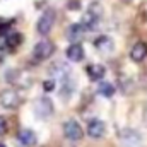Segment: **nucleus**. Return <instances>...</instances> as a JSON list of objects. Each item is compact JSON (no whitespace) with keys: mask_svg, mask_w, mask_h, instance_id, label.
<instances>
[{"mask_svg":"<svg viewBox=\"0 0 147 147\" xmlns=\"http://www.w3.org/2000/svg\"><path fill=\"white\" fill-rule=\"evenodd\" d=\"M43 87H45V91H53L55 89V80H46L43 84Z\"/></svg>","mask_w":147,"mask_h":147,"instance_id":"5701e85b","label":"nucleus"},{"mask_svg":"<svg viewBox=\"0 0 147 147\" xmlns=\"http://www.w3.org/2000/svg\"><path fill=\"white\" fill-rule=\"evenodd\" d=\"M94 48L101 53H110V51H113L115 45H113V39L110 36H99L94 39Z\"/></svg>","mask_w":147,"mask_h":147,"instance_id":"f8f14e48","label":"nucleus"},{"mask_svg":"<svg viewBox=\"0 0 147 147\" xmlns=\"http://www.w3.org/2000/svg\"><path fill=\"white\" fill-rule=\"evenodd\" d=\"M34 115L41 120H46L53 115V103L48 98H39L34 103Z\"/></svg>","mask_w":147,"mask_h":147,"instance_id":"39448f33","label":"nucleus"},{"mask_svg":"<svg viewBox=\"0 0 147 147\" xmlns=\"http://www.w3.org/2000/svg\"><path fill=\"white\" fill-rule=\"evenodd\" d=\"M121 2H125V3H130V2H132V0H121Z\"/></svg>","mask_w":147,"mask_h":147,"instance_id":"393cba45","label":"nucleus"},{"mask_svg":"<svg viewBox=\"0 0 147 147\" xmlns=\"http://www.w3.org/2000/svg\"><path fill=\"white\" fill-rule=\"evenodd\" d=\"M82 33H84V28L80 26V24H72L70 28H69V38L72 39V41H77L79 38L82 36Z\"/></svg>","mask_w":147,"mask_h":147,"instance_id":"a211bd4d","label":"nucleus"},{"mask_svg":"<svg viewBox=\"0 0 147 147\" xmlns=\"http://www.w3.org/2000/svg\"><path fill=\"white\" fill-rule=\"evenodd\" d=\"M130 58L134 62H142L147 58V43L144 41H139L134 45V48L130 50Z\"/></svg>","mask_w":147,"mask_h":147,"instance_id":"1a4fd4ad","label":"nucleus"},{"mask_svg":"<svg viewBox=\"0 0 147 147\" xmlns=\"http://www.w3.org/2000/svg\"><path fill=\"white\" fill-rule=\"evenodd\" d=\"M7 132V120L3 116H0V135H3Z\"/></svg>","mask_w":147,"mask_h":147,"instance_id":"4be33fe9","label":"nucleus"},{"mask_svg":"<svg viewBox=\"0 0 147 147\" xmlns=\"http://www.w3.org/2000/svg\"><path fill=\"white\" fill-rule=\"evenodd\" d=\"M105 74H106V70H105V67L103 65H89L87 67V75H89V79L91 80H101L103 77H105Z\"/></svg>","mask_w":147,"mask_h":147,"instance_id":"dca6fc26","label":"nucleus"},{"mask_svg":"<svg viewBox=\"0 0 147 147\" xmlns=\"http://www.w3.org/2000/svg\"><path fill=\"white\" fill-rule=\"evenodd\" d=\"M53 53H55V45L51 41H48V39L39 41L36 46H34V50H33V57L36 58L38 62H43V60L50 58Z\"/></svg>","mask_w":147,"mask_h":147,"instance_id":"7ed1b4c3","label":"nucleus"},{"mask_svg":"<svg viewBox=\"0 0 147 147\" xmlns=\"http://www.w3.org/2000/svg\"><path fill=\"white\" fill-rule=\"evenodd\" d=\"M17 139H19V142H21L22 146H26V147H33L38 142L36 134H34L31 128H24V130H21L19 135H17Z\"/></svg>","mask_w":147,"mask_h":147,"instance_id":"9b49d317","label":"nucleus"},{"mask_svg":"<svg viewBox=\"0 0 147 147\" xmlns=\"http://www.w3.org/2000/svg\"><path fill=\"white\" fill-rule=\"evenodd\" d=\"M9 34H10V22L0 21V36H9Z\"/></svg>","mask_w":147,"mask_h":147,"instance_id":"412c9836","label":"nucleus"},{"mask_svg":"<svg viewBox=\"0 0 147 147\" xmlns=\"http://www.w3.org/2000/svg\"><path fill=\"white\" fill-rule=\"evenodd\" d=\"M63 135H65L69 140L77 142V140L82 139L84 132H82V127H80L75 120H67V121L63 123Z\"/></svg>","mask_w":147,"mask_h":147,"instance_id":"423d86ee","label":"nucleus"},{"mask_svg":"<svg viewBox=\"0 0 147 147\" xmlns=\"http://www.w3.org/2000/svg\"><path fill=\"white\" fill-rule=\"evenodd\" d=\"M65 53H67V58H69L70 62H80V60L84 58V48H82L79 43L70 45Z\"/></svg>","mask_w":147,"mask_h":147,"instance_id":"4468645a","label":"nucleus"},{"mask_svg":"<svg viewBox=\"0 0 147 147\" xmlns=\"http://www.w3.org/2000/svg\"><path fill=\"white\" fill-rule=\"evenodd\" d=\"M99 94L105 96V98H111L115 94V86L110 82H101L99 84Z\"/></svg>","mask_w":147,"mask_h":147,"instance_id":"6ab92c4d","label":"nucleus"},{"mask_svg":"<svg viewBox=\"0 0 147 147\" xmlns=\"http://www.w3.org/2000/svg\"><path fill=\"white\" fill-rule=\"evenodd\" d=\"M98 22H99V17L87 10V12L82 16V19H80V22H79V24L84 28V31H92V29H96V28H98Z\"/></svg>","mask_w":147,"mask_h":147,"instance_id":"9d476101","label":"nucleus"},{"mask_svg":"<svg viewBox=\"0 0 147 147\" xmlns=\"http://www.w3.org/2000/svg\"><path fill=\"white\" fill-rule=\"evenodd\" d=\"M0 147H5V146H3V144H0Z\"/></svg>","mask_w":147,"mask_h":147,"instance_id":"a878e982","label":"nucleus"},{"mask_svg":"<svg viewBox=\"0 0 147 147\" xmlns=\"http://www.w3.org/2000/svg\"><path fill=\"white\" fill-rule=\"evenodd\" d=\"M55 19H57V14H55V10L53 9H48V10H45L43 14H41V17H39V21H38V33L41 34V36H46V34H50V31L53 29V26H55Z\"/></svg>","mask_w":147,"mask_h":147,"instance_id":"f03ea898","label":"nucleus"},{"mask_svg":"<svg viewBox=\"0 0 147 147\" xmlns=\"http://www.w3.org/2000/svg\"><path fill=\"white\" fill-rule=\"evenodd\" d=\"M22 43V34H19V33H14V34H9L7 39H5V45H7V48H17L19 45Z\"/></svg>","mask_w":147,"mask_h":147,"instance_id":"f3484780","label":"nucleus"},{"mask_svg":"<svg viewBox=\"0 0 147 147\" xmlns=\"http://www.w3.org/2000/svg\"><path fill=\"white\" fill-rule=\"evenodd\" d=\"M120 139H121V144L125 147H139L142 144L140 134L134 128H123L120 132Z\"/></svg>","mask_w":147,"mask_h":147,"instance_id":"20e7f679","label":"nucleus"},{"mask_svg":"<svg viewBox=\"0 0 147 147\" xmlns=\"http://www.w3.org/2000/svg\"><path fill=\"white\" fill-rule=\"evenodd\" d=\"M89 12H92L94 16H98L99 19H101V16H103V5L99 3V2H92L91 5H89V9H87Z\"/></svg>","mask_w":147,"mask_h":147,"instance_id":"aec40b11","label":"nucleus"},{"mask_svg":"<svg viewBox=\"0 0 147 147\" xmlns=\"http://www.w3.org/2000/svg\"><path fill=\"white\" fill-rule=\"evenodd\" d=\"M144 121H146V125H147V106L144 108Z\"/></svg>","mask_w":147,"mask_h":147,"instance_id":"b1692460","label":"nucleus"},{"mask_svg":"<svg viewBox=\"0 0 147 147\" xmlns=\"http://www.w3.org/2000/svg\"><path fill=\"white\" fill-rule=\"evenodd\" d=\"M5 79H7V82H10L14 86H19V87L31 86V80L26 77V74L22 72V70H9V72L5 74Z\"/></svg>","mask_w":147,"mask_h":147,"instance_id":"0eeeda50","label":"nucleus"},{"mask_svg":"<svg viewBox=\"0 0 147 147\" xmlns=\"http://www.w3.org/2000/svg\"><path fill=\"white\" fill-rule=\"evenodd\" d=\"M22 103V98L17 91L14 89H5L0 92V106H3L5 110H17Z\"/></svg>","mask_w":147,"mask_h":147,"instance_id":"f257e3e1","label":"nucleus"},{"mask_svg":"<svg viewBox=\"0 0 147 147\" xmlns=\"http://www.w3.org/2000/svg\"><path fill=\"white\" fill-rule=\"evenodd\" d=\"M50 74L55 75V77H58V79H65V77H69V74H70V67H69L67 63H63V62H55V63L50 67Z\"/></svg>","mask_w":147,"mask_h":147,"instance_id":"ddd939ff","label":"nucleus"},{"mask_svg":"<svg viewBox=\"0 0 147 147\" xmlns=\"http://www.w3.org/2000/svg\"><path fill=\"white\" fill-rule=\"evenodd\" d=\"M74 91H75V80L65 77L63 79V86H62V92H60L62 94V99H70Z\"/></svg>","mask_w":147,"mask_h":147,"instance_id":"2eb2a0df","label":"nucleus"},{"mask_svg":"<svg viewBox=\"0 0 147 147\" xmlns=\"http://www.w3.org/2000/svg\"><path fill=\"white\" fill-rule=\"evenodd\" d=\"M105 132H106L105 121L94 118V120H91V121L87 123V134H89L92 139H101V137L105 135Z\"/></svg>","mask_w":147,"mask_h":147,"instance_id":"6e6552de","label":"nucleus"}]
</instances>
